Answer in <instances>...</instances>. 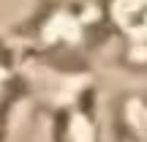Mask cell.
Segmentation results:
<instances>
[{"label":"cell","mask_w":147,"mask_h":142,"mask_svg":"<svg viewBox=\"0 0 147 142\" xmlns=\"http://www.w3.org/2000/svg\"><path fill=\"white\" fill-rule=\"evenodd\" d=\"M3 82H5V69H3V63H0V90H3Z\"/></svg>","instance_id":"2"},{"label":"cell","mask_w":147,"mask_h":142,"mask_svg":"<svg viewBox=\"0 0 147 142\" xmlns=\"http://www.w3.org/2000/svg\"><path fill=\"white\" fill-rule=\"evenodd\" d=\"M115 19L131 36L147 33V0H115Z\"/></svg>","instance_id":"1"}]
</instances>
